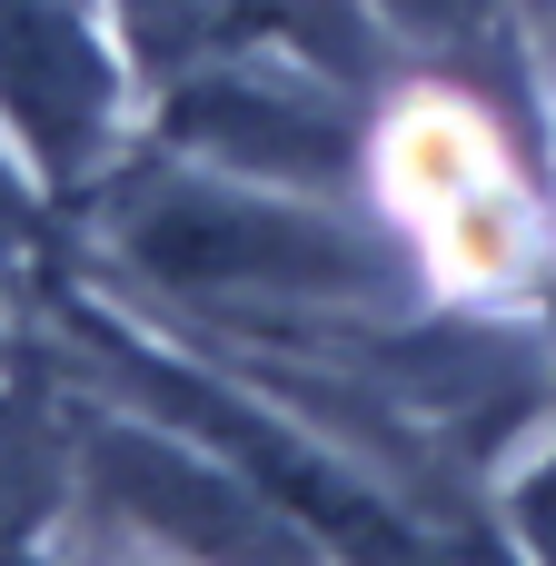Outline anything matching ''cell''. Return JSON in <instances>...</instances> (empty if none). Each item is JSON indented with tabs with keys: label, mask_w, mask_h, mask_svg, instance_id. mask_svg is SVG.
<instances>
[{
	"label": "cell",
	"mask_w": 556,
	"mask_h": 566,
	"mask_svg": "<svg viewBox=\"0 0 556 566\" xmlns=\"http://www.w3.org/2000/svg\"><path fill=\"white\" fill-rule=\"evenodd\" d=\"M60 239H90V259L129 308L209 338H289L318 318L428 298L418 249L368 199L209 169L159 139H129L70 199Z\"/></svg>",
	"instance_id": "6da1fadb"
},
{
	"label": "cell",
	"mask_w": 556,
	"mask_h": 566,
	"mask_svg": "<svg viewBox=\"0 0 556 566\" xmlns=\"http://www.w3.org/2000/svg\"><path fill=\"white\" fill-rule=\"evenodd\" d=\"M70 418H80V507H99L119 537L169 547V557H289V547H308L189 428L119 408V398H90V388H70Z\"/></svg>",
	"instance_id": "7a4b0ae2"
},
{
	"label": "cell",
	"mask_w": 556,
	"mask_h": 566,
	"mask_svg": "<svg viewBox=\"0 0 556 566\" xmlns=\"http://www.w3.org/2000/svg\"><path fill=\"white\" fill-rule=\"evenodd\" d=\"M0 139L60 219L139 139V70L99 0H0Z\"/></svg>",
	"instance_id": "3957f363"
},
{
	"label": "cell",
	"mask_w": 556,
	"mask_h": 566,
	"mask_svg": "<svg viewBox=\"0 0 556 566\" xmlns=\"http://www.w3.org/2000/svg\"><path fill=\"white\" fill-rule=\"evenodd\" d=\"M60 507H80V418L60 358L20 348L0 368V557H30Z\"/></svg>",
	"instance_id": "277c9868"
},
{
	"label": "cell",
	"mask_w": 556,
	"mask_h": 566,
	"mask_svg": "<svg viewBox=\"0 0 556 566\" xmlns=\"http://www.w3.org/2000/svg\"><path fill=\"white\" fill-rule=\"evenodd\" d=\"M20 358V318H10V279H0V368Z\"/></svg>",
	"instance_id": "5b68a950"
}]
</instances>
